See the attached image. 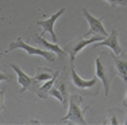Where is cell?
Returning <instances> with one entry per match:
<instances>
[{"label": "cell", "instance_id": "6da1fadb", "mask_svg": "<svg viewBox=\"0 0 127 125\" xmlns=\"http://www.w3.org/2000/svg\"><path fill=\"white\" fill-rule=\"evenodd\" d=\"M69 100V105H68V113H66L65 117L61 118L62 123L65 121H72L73 124H80V125H87L88 123L85 121V117H84V113L85 110H88L89 108L83 109L81 105H83V97L78 96V94H73L68 98Z\"/></svg>", "mask_w": 127, "mask_h": 125}, {"label": "cell", "instance_id": "7a4b0ae2", "mask_svg": "<svg viewBox=\"0 0 127 125\" xmlns=\"http://www.w3.org/2000/svg\"><path fill=\"white\" fill-rule=\"evenodd\" d=\"M15 49H22V50H25V51L29 54L30 56H32V55H41V56H43L46 61H49V62H54L56 61V58H54V53H51V51H47V50H42V49H37V47H34V46H30V44H27L25 40L22 39V38H18L15 42H12V43L8 46V49H7V51L5 53H10V51H12V50Z\"/></svg>", "mask_w": 127, "mask_h": 125}, {"label": "cell", "instance_id": "3957f363", "mask_svg": "<svg viewBox=\"0 0 127 125\" xmlns=\"http://www.w3.org/2000/svg\"><path fill=\"white\" fill-rule=\"evenodd\" d=\"M105 36H103V35H95V36H88V38L81 36V38H78V39L73 40L72 43L66 44V46H65V51L68 53L69 56H70V63H73L76 55L83 49H85L88 44H93V43H96V42H99V40H103Z\"/></svg>", "mask_w": 127, "mask_h": 125}, {"label": "cell", "instance_id": "277c9868", "mask_svg": "<svg viewBox=\"0 0 127 125\" xmlns=\"http://www.w3.org/2000/svg\"><path fill=\"white\" fill-rule=\"evenodd\" d=\"M83 15H84V18L87 19V22H88V24H89V30L84 36L88 38V36H92L93 34H100V35H103V36H107L108 34H107V31H105L104 26H103V19H104V16L95 18L93 15H91L88 12L87 8H83Z\"/></svg>", "mask_w": 127, "mask_h": 125}, {"label": "cell", "instance_id": "5b68a950", "mask_svg": "<svg viewBox=\"0 0 127 125\" xmlns=\"http://www.w3.org/2000/svg\"><path fill=\"white\" fill-rule=\"evenodd\" d=\"M96 65V77L101 81L103 86H104V90H105V96L110 94V88H111V81H112L114 75H115V71L112 70H108L107 67L103 65V61L100 56H97L95 61Z\"/></svg>", "mask_w": 127, "mask_h": 125}, {"label": "cell", "instance_id": "8992f818", "mask_svg": "<svg viewBox=\"0 0 127 125\" xmlns=\"http://www.w3.org/2000/svg\"><path fill=\"white\" fill-rule=\"evenodd\" d=\"M96 47H110V49L114 51L115 55L123 54L122 46H120V43H119L118 30H112L111 34L107 35L103 40H99V42H96V43H93V49H96Z\"/></svg>", "mask_w": 127, "mask_h": 125}, {"label": "cell", "instance_id": "52a82bcc", "mask_svg": "<svg viewBox=\"0 0 127 125\" xmlns=\"http://www.w3.org/2000/svg\"><path fill=\"white\" fill-rule=\"evenodd\" d=\"M65 11H66V8H65V7H62L61 10H58L56 14L51 15L49 19H46V20H38V22H37V24L42 26V28H43V31L41 32V35L43 36L45 32H49V34L51 35L53 43H57V35H56V32H54V24H56L57 19H58L60 16H62V14L65 12Z\"/></svg>", "mask_w": 127, "mask_h": 125}, {"label": "cell", "instance_id": "ba28073f", "mask_svg": "<svg viewBox=\"0 0 127 125\" xmlns=\"http://www.w3.org/2000/svg\"><path fill=\"white\" fill-rule=\"evenodd\" d=\"M70 75H72L73 85L76 86L77 89H80V90H89V89H93V88H99L97 86L99 85V78L97 77H95V78H92V79L81 78V77L77 74L73 63H72V69H70Z\"/></svg>", "mask_w": 127, "mask_h": 125}, {"label": "cell", "instance_id": "9c48e42d", "mask_svg": "<svg viewBox=\"0 0 127 125\" xmlns=\"http://www.w3.org/2000/svg\"><path fill=\"white\" fill-rule=\"evenodd\" d=\"M11 67L14 69V71L16 73V75H18V82L20 83V86H22V90H20V94H23L25 91L27 90V89L30 88L31 85H34L35 82V79L34 78H31V77H29L27 74L23 71L22 69H20L18 65H15V63H11Z\"/></svg>", "mask_w": 127, "mask_h": 125}, {"label": "cell", "instance_id": "30bf717a", "mask_svg": "<svg viewBox=\"0 0 127 125\" xmlns=\"http://www.w3.org/2000/svg\"><path fill=\"white\" fill-rule=\"evenodd\" d=\"M34 40L37 42V43H38L41 47H45L47 51H51V53H54V54H57L60 58H64V56L68 55V53H66L65 50H62L57 43H50V42H47L43 36H42V35H35V36H34Z\"/></svg>", "mask_w": 127, "mask_h": 125}, {"label": "cell", "instance_id": "8fae6325", "mask_svg": "<svg viewBox=\"0 0 127 125\" xmlns=\"http://www.w3.org/2000/svg\"><path fill=\"white\" fill-rule=\"evenodd\" d=\"M111 56H112V61L115 63V67H116V73L119 74L120 78H122L127 85V55H122V58H120L119 55H115V54L111 55Z\"/></svg>", "mask_w": 127, "mask_h": 125}, {"label": "cell", "instance_id": "7c38bea8", "mask_svg": "<svg viewBox=\"0 0 127 125\" xmlns=\"http://www.w3.org/2000/svg\"><path fill=\"white\" fill-rule=\"evenodd\" d=\"M58 75H60L58 71H54L53 77H51L50 79H47V82L45 83L43 86H41V88H37V89H39V90L37 91V94H38V96L41 97V98H47V97H49V90H50L51 88H53V85H54V82L57 81Z\"/></svg>", "mask_w": 127, "mask_h": 125}, {"label": "cell", "instance_id": "4fadbf2b", "mask_svg": "<svg viewBox=\"0 0 127 125\" xmlns=\"http://www.w3.org/2000/svg\"><path fill=\"white\" fill-rule=\"evenodd\" d=\"M54 74V71H51L46 67H38L37 69V75L34 77L35 81H47V79L51 78V75Z\"/></svg>", "mask_w": 127, "mask_h": 125}, {"label": "cell", "instance_id": "5bb4252c", "mask_svg": "<svg viewBox=\"0 0 127 125\" xmlns=\"http://www.w3.org/2000/svg\"><path fill=\"white\" fill-rule=\"evenodd\" d=\"M49 96H51V97H54V98H57V100L60 101V102L62 104V106H68L65 104V101H64V97H62V94H61V91H60V89L58 88H51L50 90H49Z\"/></svg>", "mask_w": 127, "mask_h": 125}, {"label": "cell", "instance_id": "9a60e30c", "mask_svg": "<svg viewBox=\"0 0 127 125\" xmlns=\"http://www.w3.org/2000/svg\"><path fill=\"white\" fill-rule=\"evenodd\" d=\"M58 89H60V91H61V94H62V97H64V101H65V104L68 105V91H66V88H65V83L64 82H60L58 83Z\"/></svg>", "mask_w": 127, "mask_h": 125}, {"label": "cell", "instance_id": "2e32d148", "mask_svg": "<svg viewBox=\"0 0 127 125\" xmlns=\"http://www.w3.org/2000/svg\"><path fill=\"white\" fill-rule=\"evenodd\" d=\"M4 94H5V89H1V90H0V112H1V110H5Z\"/></svg>", "mask_w": 127, "mask_h": 125}, {"label": "cell", "instance_id": "e0dca14e", "mask_svg": "<svg viewBox=\"0 0 127 125\" xmlns=\"http://www.w3.org/2000/svg\"><path fill=\"white\" fill-rule=\"evenodd\" d=\"M107 3H110L112 7L115 5H126L127 4V0H105Z\"/></svg>", "mask_w": 127, "mask_h": 125}, {"label": "cell", "instance_id": "ac0fdd59", "mask_svg": "<svg viewBox=\"0 0 127 125\" xmlns=\"http://www.w3.org/2000/svg\"><path fill=\"white\" fill-rule=\"evenodd\" d=\"M3 81L12 82V79H11V77H10V75H7V74H4V73H0V82H3Z\"/></svg>", "mask_w": 127, "mask_h": 125}, {"label": "cell", "instance_id": "d6986e66", "mask_svg": "<svg viewBox=\"0 0 127 125\" xmlns=\"http://www.w3.org/2000/svg\"><path fill=\"white\" fill-rule=\"evenodd\" d=\"M108 123L112 124V125H118V124H119V121H118V117H116V116L112 114V116L110 117V120H108Z\"/></svg>", "mask_w": 127, "mask_h": 125}, {"label": "cell", "instance_id": "ffe728a7", "mask_svg": "<svg viewBox=\"0 0 127 125\" xmlns=\"http://www.w3.org/2000/svg\"><path fill=\"white\" fill-rule=\"evenodd\" d=\"M123 105L127 106V93H126V97H125V101H123Z\"/></svg>", "mask_w": 127, "mask_h": 125}, {"label": "cell", "instance_id": "44dd1931", "mask_svg": "<svg viewBox=\"0 0 127 125\" xmlns=\"http://www.w3.org/2000/svg\"><path fill=\"white\" fill-rule=\"evenodd\" d=\"M125 124H126V125H127V117H126V121H125Z\"/></svg>", "mask_w": 127, "mask_h": 125}, {"label": "cell", "instance_id": "7402d4cb", "mask_svg": "<svg viewBox=\"0 0 127 125\" xmlns=\"http://www.w3.org/2000/svg\"><path fill=\"white\" fill-rule=\"evenodd\" d=\"M0 20H4V18H0Z\"/></svg>", "mask_w": 127, "mask_h": 125}, {"label": "cell", "instance_id": "603a6c76", "mask_svg": "<svg viewBox=\"0 0 127 125\" xmlns=\"http://www.w3.org/2000/svg\"><path fill=\"white\" fill-rule=\"evenodd\" d=\"M1 55H3V54H1V53H0V56H1ZM0 67H1V66H0Z\"/></svg>", "mask_w": 127, "mask_h": 125}]
</instances>
